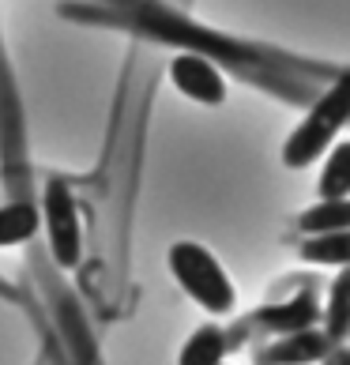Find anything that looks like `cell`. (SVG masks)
Listing matches in <instances>:
<instances>
[{"label": "cell", "mask_w": 350, "mask_h": 365, "mask_svg": "<svg viewBox=\"0 0 350 365\" xmlns=\"http://www.w3.org/2000/svg\"><path fill=\"white\" fill-rule=\"evenodd\" d=\"M298 234L302 237H320V234H339L350 230V200H316L298 215Z\"/></svg>", "instance_id": "cell-11"}, {"label": "cell", "mask_w": 350, "mask_h": 365, "mask_svg": "<svg viewBox=\"0 0 350 365\" xmlns=\"http://www.w3.org/2000/svg\"><path fill=\"white\" fill-rule=\"evenodd\" d=\"M316 365H350V346L346 343H339V346H331L324 358H320Z\"/></svg>", "instance_id": "cell-13"}, {"label": "cell", "mask_w": 350, "mask_h": 365, "mask_svg": "<svg viewBox=\"0 0 350 365\" xmlns=\"http://www.w3.org/2000/svg\"><path fill=\"white\" fill-rule=\"evenodd\" d=\"M222 365H230V361H222Z\"/></svg>", "instance_id": "cell-14"}, {"label": "cell", "mask_w": 350, "mask_h": 365, "mask_svg": "<svg viewBox=\"0 0 350 365\" xmlns=\"http://www.w3.org/2000/svg\"><path fill=\"white\" fill-rule=\"evenodd\" d=\"M170 83L177 87V94H185L188 102H200V106H222L226 102V76L222 68H215L207 57L200 53H177L170 61Z\"/></svg>", "instance_id": "cell-5"}, {"label": "cell", "mask_w": 350, "mask_h": 365, "mask_svg": "<svg viewBox=\"0 0 350 365\" xmlns=\"http://www.w3.org/2000/svg\"><path fill=\"white\" fill-rule=\"evenodd\" d=\"M230 354V339H226L222 324H200L177 350V365H222Z\"/></svg>", "instance_id": "cell-8"}, {"label": "cell", "mask_w": 350, "mask_h": 365, "mask_svg": "<svg viewBox=\"0 0 350 365\" xmlns=\"http://www.w3.org/2000/svg\"><path fill=\"white\" fill-rule=\"evenodd\" d=\"M316 200H350V140H335L324 151L316 178Z\"/></svg>", "instance_id": "cell-10"}, {"label": "cell", "mask_w": 350, "mask_h": 365, "mask_svg": "<svg viewBox=\"0 0 350 365\" xmlns=\"http://www.w3.org/2000/svg\"><path fill=\"white\" fill-rule=\"evenodd\" d=\"M298 256L313 267H350V230L320 234V237H302Z\"/></svg>", "instance_id": "cell-12"}, {"label": "cell", "mask_w": 350, "mask_h": 365, "mask_svg": "<svg viewBox=\"0 0 350 365\" xmlns=\"http://www.w3.org/2000/svg\"><path fill=\"white\" fill-rule=\"evenodd\" d=\"M320 328L335 346L350 339V267H339L328 282V297L320 305Z\"/></svg>", "instance_id": "cell-7"}, {"label": "cell", "mask_w": 350, "mask_h": 365, "mask_svg": "<svg viewBox=\"0 0 350 365\" xmlns=\"http://www.w3.org/2000/svg\"><path fill=\"white\" fill-rule=\"evenodd\" d=\"M0 181L8 200H38L34 196V173L26 155V128H23V106L11 79L4 46H0Z\"/></svg>", "instance_id": "cell-2"}, {"label": "cell", "mask_w": 350, "mask_h": 365, "mask_svg": "<svg viewBox=\"0 0 350 365\" xmlns=\"http://www.w3.org/2000/svg\"><path fill=\"white\" fill-rule=\"evenodd\" d=\"M38 237V200H4L0 204V249L26 245Z\"/></svg>", "instance_id": "cell-9"}, {"label": "cell", "mask_w": 350, "mask_h": 365, "mask_svg": "<svg viewBox=\"0 0 350 365\" xmlns=\"http://www.w3.org/2000/svg\"><path fill=\"white\" fill-rule=\"evenodd\" d=\"M320 324V297L313 290V282L298 287L290 297H275V302L260 305L257 313L241 317L234 328H226V339H230V350L245 346L252 339H275V335H290V331H305Z\"/></svg>", "instance_id": "cell-4"}, {"label": "cell", "mask_w": 350, "mask_h": 365, "mask_svg": "<svg viewBox=\"0 0 350 365\" xmlns=\"http://www.w3.org/2000/svg\"><path fill=\"white\" fill-rule=\"evenodd\" d=\"M166 264H170V275L177 279V287L204 313H211V317L234 313L237 290H234L230 275H226V267L219 264V256L207 245H200V241H173L166 252Z\"/></svg>", "instance_id": "cell-1"}, {"label": "cell", "mask_w": 350, "mask_h": 365, "mask_svg": "<svg viewBox=\"0 0 350 365\" xmlns=\"http://www.w3.org/2000/svg\"><path fill=\"white\" fill-rule=\"evenodd\" d=\"M335 343L324 335V328H305L290 335H275L272 343H260L252 350V365H316Z\"/></svg>", "instance_id": "cell-6"}, {"label": "cell", "mask_w": 350, "mask_h": 365, "mask_svg": "<svg viewBox=\"0 0 350 365\" xmlns=\"http://www.w3.org/2000/svg\"><path fill=\"white\" fill-rule=\"evenodd\" d=\"M42 230H46V249L57 272H72L83 260V207L76 200V188L68 178H46L42 181Z\"/></svg>", "instance_id": "cell-3"}]
</instances>
